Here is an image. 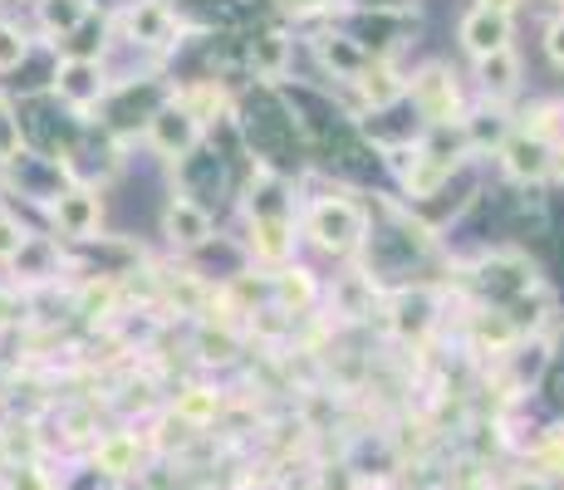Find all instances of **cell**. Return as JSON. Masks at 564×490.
<instances>
[{"mask_svg": "<svg viewBox=\"0 0 564 490\" xmlns=\"http://www.w3.org/2000/svg\"><path fill=\"white\" fill-rule=\"evenodd\" d=\"M368 226H373L368 221V206L354 202V196H344V192L319 196V202H310V211H305V236L334 260L359 255L368 246Z\"/></svg>", "mask_w": 564, "mask_h": 490, "instance_id": "cell-1", "label": "cell"}, {"mask_svg": "<svg viewBox=\"0 0 564 490\" xmlns=\"http://www.w3.org/2000/svg\"><path fill=\"white\" fill-rule=\"evenodd\" d=\"M403 98H412L422 128H462V118H466L462 84H457V74H452L447 64H427V69H417L408 79Z\"/></svg>", "mask_w": 564, "mask_h": 490, "instance_id": "cell-2", "label": "cell"}, {"mask_svg": "<svg viewBox=\"0 0 564 490\" xmlns=\"http://www.w3.org/2000/svg\"><path fill=\"white\" fill-rule=\"evenodd\" d=\"M471 275H476V285L486 290V304H491V309H506V304H516L520 294H530L540 285L535 260H530L525 250H511V246L486 250V255L476 260Z\"/></svg>", "mask_w": 564, "mask_h": 490, "instance_id": "cell-3", "label": "cell"}, {"mask_svg": "<svg viewBox=\"0 0 564 490\" xmlns=\"http://www.w3.org/2000/svg\"><path fill=\"white\" fill-rule=\"evenodd\" d=\"M202 138H206V128L182 104H172V98H162L153 113L143 118V143L153 148L158 157H167V162L192 157V152L202 148Z\"/></svg>", "mask_w": 564, "mask_h": 490, "instance_id": "cell-4", "label": "cell"}, {"mask_svg": "<svg viewBox=\"0 0 564 490\" xmlns=\"http://www.w3.org/2000/svg\"><path fill=\"white\" fill-rule=\"evenodd\" d=\"M118 30H123L138 50H153V54H172L182 45V35H187V25L177 20L172 0H133V6L123 10V20H118Z\"/></svg>", "mask_w": 564, "mask_h": 490, "instance_id": "cell-5", "label": "cell"}, {"mask_svg": "<svg viewBox=\"0 0 564 490\" xmlns=\"http://www.w3.org/2000/svg\"><path fill=\"white\" fill-rule=\"evenodd\" d=\"M50 221L64 241H94L104 226V196L89 187V182H64L59 192L50 196Z\"/></svg>", "mask_w": 564, "mask_h": 490, "instance_id": "cell-6", "label": "cell"}, {"mask_svg": "<svg viewBox=\"0 0 564 490\" xmlns=\"http://www.w3.org/2000/svg\"><path fill=\"white\" fill-rule=\"evenodd\" d=\"M496 162H501L506 182H516V187H545L550 172H555V148L545 138L525 133V128H511L506 143L496 148Z\"/></svg>", "mask_w": 564, "mask_h": 490, "instance_id": "cell-7", "label": "cell"}, {"mask_svg": "<svg viewBox=\"0 0 564 490\" xmlns=\"http://www.w3.org/2000/svg\"><path fill=\"white\" fill-rule=\"evenodd\" d=\"M54 98H59L69 113H89V108H99L108 98V74L99 59H59V69H54Z\"/></svg>", "mask_w": 564, "mask_h": 490, "instance_id": "cell-8", "label": "cell"}, {"mask_svg": "<svg viewBox=\"0 0 564 490\" xmlns=\"http://www.w3.org/2000/svg\"><path fill=\"white\" fill-rule=\"evenodd\" d=\"M246 231H251V236H246V246H251V255L265 270H280V265H290V260H295L300 236H295V216H290V211H251Z\"/></svg>", "mask_w": 564, "mask_h": 490, "instance_id": "cell-9", "label": "cell"}, {"mask_svg": "<svg viewBox=\"0 0 564 490\" xmlns=\"http://www.w3.org/2000/svg\"><path fill=\"white\" fill-rule=\"evenodd\" d=\"M162 236H167L172 250L192 255V250L212 246L216 221H212V211H206V202H197V196H187V192H177L167 202V211H162Z\"/></svg>", "mask_w": 564, "mask_h": 490, "instance_id": "cell-10", "label": "cell"}, {"mask_svg": "<svg viewBox=\"0 0 564 490\" xmlns=\"http://www.w3.org/2000/svg\"><path fill=\"white\" fill-rule=\"evenodd\" d=\"M290 59H295V40H290L280 25L256 30V35L246 40V69H251V79H260V84H280V79H285Z\"/></svg>", "mask_w": 564, "mask_h": 490, "instance_id": "cell-11", "label": "cell"}, {"mask_svg": "<svg viewBox=\"0 0 564 490\" xmlns=\"http://www.w3.org/2000/svg\"><path fill=\"white\" fill-rule=\"evenodd\" d=\"M511 30H516L511 15H496V10H486V6H471L457 25V40L471 59H486V54L511 45Z\"/></svg>", "mask_w": 564, "mask_h": 490, "instance_id": "cell-12", "label": "cell"}, {"mask_svg": "<svg viewBox=\"0 0 564 490\" xmlns=\"http://www.w3.org/2000/svg\"><path fill=\"white\" fill-rule=\"evenodd\" d=\"M314 59L324 64V69L334 74V79L354 84L359 74L373 64V54H368L354 35H339V30H324V35H314Z\"/></svg>", "mask_w": 564, "mask_h": 490, "instance_id": "cell-13", "label": "cell"}, {"mask_svg": "<svg viewBox=\"0 0 564 490\" xmlns=\"http://www.w3.org/2000/svg\"><path fill=\"white\" fill-rule=\"evenodd\" d=\"M6 265H15V275L30 280V285H45V280H59L64 250H59L54 236H25V246H20L15 255L6 260Z\"/></svg>", "mask_w": 564, "mask_h": 490, "instance_id": "cell-14", "label": "cell"}, {"mask_svg": "<svg viewBox=\"0 0 564 490\" xmlns=\"http://www.w3.org/2000/svg\"><path fill=\"white\" fill-rule=\"evenodd\" d=\"M476 89H481L486 104H506L520 89V54L506 45L486 59H476Z\"/></svg>", "mask_w": 564, "mask_h": 490, "instance_id": "cell-15", "label": "cell"}, {"mask_svg": "<svg viewBox=\"0 0 564 490\" xmlns=\"http://www.w3.org/2000/svg\"><path fill=\"white\" fill-rule=\"evenodd\" d=\"M270 300L285 314H305V309H314V300H319V280H314L305 265L290 260V265L270 270Z\"/></svg>", "mask_w": 564, "mask_h": 490, "instance_id": "cell-16", "label": "cell"}, {"mask_svg": "<svg viewBox=\"0 0 564 490\" xmlns=\"http://www.w3.org/2000/svg\"><path fill=\"white\" fill-rule=\"evenodd\" d=\"M138 466H143V442L133 432H113V437H104L94 446V471L99 476L123 481V476H138Z\"/></svg>", "mask_w": 564, "mask_h": 490, "instance_id": "cell-17", "label": "cell"}, {"mask_svg": "<svg viewBox=\"0 0 564 490\" xmlns=\"http://www.w3.org/2000/svg\"><path fill=\"white\" fill-rule=\"evenodd\" d=\"M167 98H172V104L187 108V113L197 118L202 128H212L216 118L226 113V104H231V98H226V84H221V79H192V84H182V89H172Z\"/></svg>", "mask_w": 564, "mask_h": 490, "instance_id": "cell-18", "label": "cell"}, {"mask_svg": "<svg viewBox=\"0 0 564 490\" xmlns=\"http://www.w3.org/2000/svg\"><path fill=\"white\" fill-rule=\"evenodd\" d=\"M118 300H123V285H118L113 275H94L79 285V294H74V314H84V319H94V324L113 319Z\"/></svg>", "mask_w": 564, "mask_h": 490, "instance_id": "cell-19", "label": "cell"}, {"mask_svg": "<svg viewBox=\"0 0 564 490\" xmlns=\"http://www.w3.org/2000/svg\"><path fill=\"white\" fill-rule=\"evenodd\" d=\"M35 15L50 40H64L94 15V0H35Z\"/></svg>", "mask_w": 564, "mask_h": 490, "instance_id": "cell-20", "label": "cell"}, {"mask_svg": "<svg viewBox=\"0 0 564 490\" xmlns=\"http://www.w3.org/2000/svg\"><path fill=\"white\" fill-rule=\"evenodd\" d=\"M216 412H221V398H216L212 388H187L177 398V422L182 427H206V422H216Z\"/></svg>", "mask_w": 564, "mask_h": 490, "instance_id": "cell-21", "label": "cell"}, {"mask_svg": "<svg viewBox=\"0 0 564 490\" xmlns=\"http://www.w3.org/2000/svg\"><path fill=\"white\" fill-rule=\"evenodd\" d=\"M30 59V35L10 20H0V74H15Z\"/></svg>", "mask_w": 564, "mask_h": 490, "instance_id": "cell-22", "label": "cell"}, {"mask_svg": "<svg viewBox=\"0 0 564 490\" xmlns=\"http://www.w3.org/2000/svg\"><path fill=\"white\" fill-rule=\"evenodd\" d=\"M25 148V128H20V113L10 108V98H0V167H6L15 152Z\"/></svg>", "mask_w": 564, "mask_h": 490, "instance_id": "cell-23", "label": "cell"}, {"mask_svg": "<svg viewBox=\"0 0 564 490\" xmlns=\"http://www.w3.org/2000/svg\"><path fill=\"white\" fill-rule=\"evenodd\" d=\"M25 236H30V226L20 221V216H10V211H0V265H6L10 255H15L20 246H25Z\"/></svg>", "mask_w": 564, "mask_h": 490, "instance_id": "cell-24", "label": "cell"}, {"mask_svg": "<svg viewBox=\"0 0 564 490\" xmlns=\"http://www.w3.org/2000/svg\"><path fill=\"white\" fill-rule=\"evenodd\" d=\"M280 15H295V20H310V15H324V10H334L339 0H275Z\"/></svg>", "mask_w": 564, "mask_h": 490, "instance_id": "cell-25", "label": "cell"}, {"mask_svg": "<svg viewBox=\"0 0 564 490\" xmlns=\"http://www.w3.org/2000/svg\"><path fill=\"white\" fill-rule=\"evenodd\" d=\"M15 319H25V294L0 290V329H6V324H15Z\"/></svg>", "mask_w": 564, "mask_h": 490, "instance_id": "cell-26", "label": "cell"}, {"mask_svg": "<svg viewBox=\"0 0 564 490\" xmlns=\"http://www.w3.org/2000/svg\"><path fill=\"white\" fill-rule=\"evenodd\" d=\"M545 54L564 69V15H555V20L545 25Z\"/></svg>", "mask_w": 564, "mask_h": 490, "instance_id": "cell-27", "label": "cell"}, {"mask_svg": "<svg viewBox=\"0 0 564 490\" xmlns=\"http://www.w3.org/2000/svg\"><path fill=\"white\" fill-rule=\"evenodd\" d=\"M202 348H206V353L202 358H231V348H236V339H231V334H212V329H206L202 334Z\"/></svg>", "mask_w": 564, "mask_h": 490, "instance_id": "cell-28", "label": "cell"}, {"mask_svg": "<svg viewBox=\"0 0 564 490\" xmlns=\"http://www.w3.org/2000/svg\"><path fill=\"white\" fill-rule=\"evenodd\" d=\"M476 6H486V10H496V15H511L516 20V10L525 6V0H476Z\"/></svg>", "mask_w": 564, "mask_h": 490, "instance_id": "cell-29", "label": "cell"}, {"mask_svg": "<svg viewBox=\"0 0 564 490\" xmlns=\"http://www.w3.org/2000/svg\"><path fill=\"white\" fill-rule=\"evenodd\" d=\"M550 177H560V182H564V143L555 148V172H550Z\"/></svg>", "mask_w": 564, "mask_h": 490, "instance_id": "cell-30", "label": "cell"}, {"mask_svg": "<svg viewBox=\"0 0 564 490\" xmlns=\"http://www.w3.org/2000/svg\"><path fill=\"white\" fill-rule=\"evenodd\" d=\"M560 6H564V0H560Z\"/></svg>", "mask_w": 564, "mask_h": 490, "instance_id": "cell-31", "label": "cell"}]
</instances>
